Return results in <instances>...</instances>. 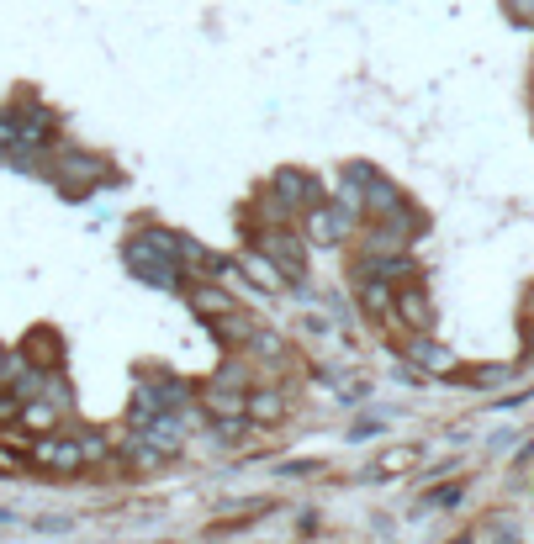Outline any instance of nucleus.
<instances>
[{
	"mask_svg": "<svg viewBox=\"0 0 534 544\" xmlns=\"http://www.w3.org/2000/svg\"><path fill=\"white\" fill-rule=\"evenodd\" d=\"M22 418H27V428H53V423H59V412H53V407H43V402H38V407H27Z\"/></svg>",
	"mask_w": 534,
	"mask_h": 544,
	"instance_id": "nucleus-17",
	"label": "nucleus"
},
{
	"mask_svg": "<svg viewBox=\"0 0 534 544\" xmlns=\"http://www.w3.org/2000/svg\"><path fill=\"white\" fill-rule=\"evenodd\" d=\"M260 254H265V259H275L286 280H302V243L291 238V233H281V228L260 233Z\"/></svg>",
	"mask_w": 534,
	"mask_h": 544,
	"instance_id": "nucleus-2",
	"label": "nucleus"
},
{
	"mask_svg": "<svg viewBox=\"0 0 534 544\" xmlns=\"http://www.w3.org/2000/svg\"><path fill=\"white\" fill-rule=\"evenodd\" d=\"M75 444H80V460L90 465V460H106V439L101 434H75Z\"/></svg>",
	"mask_w": 534,
	"mask_h": 544,
	"instance_id": "nucleus-15",
	"label": "nucleus"
},
{
	"mask_svg": "<svg viewBox=\"0 0 534 544\" xmlns=\"http://www.w3.org/2000/svg\"><path fill=\"white\" fill-rule=\"evenodd\" d=\"M302 233L312 238V243H339L344 233H349V222L334 212V206H307V222H302Z\"/></svg>",
	"mask_w": 534,
	"mask_h": 544,
	"instance_id": "nucleus-4",
	"label": "nucleus"
},
{
	"mask_svg": "<svg viewBox=\"0 0 534 544\" xmlns=\"http://www.w3.org/2000/svg\"><path fill=\"white\" fill-rule=\"evenodd\" d=\"M360 302L371 317H392L397 307V286H386V280H360Z\"/></svg>",
	"mask_w": 534,
	"mask_h": 544,
	"instance_id": "nucleus-9",
	"label": "nucleus"
},
{
	"mask_svg": "<svg viewBox=\"0 0 534 544\" xmlns=\"http://www.w3.org/2000/svg\"><path fill=\"white\" fill-rule=\"evenodd\" d=\"M418 460H423V455H418L413 444H397V449H386V455L371 465V471H365V481H381V476H402V471H413Z\"/></svg>",
	"mask_w": 534,
	"mask_h": 544,
	"instance_id": "nucleus-6",
	"label": "nucleus"
},
{
	"mask_svg": "<svg viewBox=\"0 0 534 544\" xmlns=\"http://www.w3.org/2000/svg\"><path fill=\"white\" fill-rule=\"evenodd\" d=\"M413 354H418V360L429 365V370H455V354H450V349H434L429 339H418V344H413Z\"/></svg>",
	"mask_w": 534,
	"mask_h": 544,
	"instance_id": "nucleus-13",
	"label": "nucleus"
},
{
	"mask_svg": "<svg viewBox=\"0 0 534 544\" xmlns=\"http://www.w3.org/2000/svg\"><path fill=\"white\" fill-rule=\"evenodd\" d=\"M529 349H534V328H529Z\"/></svg>",
	"mask_w": 534,
	"mask_h": 544,
	"instance_id": "nucleus-19",
	"label": "nucleus"
},
{
	"mask_svg": "<svg viewBox=\"0 0 534 544\" xmlns=\"http://www.w3.org/2000/svg\"><path fill=\"white\" fill-rule=\"evenodd\" d=\"M27 460H32V455H11V449H0V471H16V476H22Z\"/></svg>",
	"mask_w": 534,
	"mask_h": 544,
	"instance_id": "nucleus-18",
	"label": "nucleus"
},
{
	"mask_svg": "<svg viewBox=\"0 0 534 544\" xmlns=\"http://www.w3.org/2000/svg\"><path fill=\"white\" fill-rule=\"evenodd\" d=\"M244 418H254V423H281L286 418V397H281V391H249Z\"/></svg>",
	"mask_w": 534,
	"mask_h": 544,
	"instance_id": "nucleus-8",
	"label": "nucleus"
},
{
	"mask_svg": "<svg viewBox=\"0 0 534 544\" xmlns=\"http://www.w3.org/2000/svg\"><path fill=\"white\" fill-rule=\"evenodd\" d=\"M244 275H249L254 286H260V291H281V286H286V275L275 270L265 254H249V259H244Z\"/></svg>",
	"mask_w": 534,
	"mask_h": 544,
	"instance_id": "nucleus-10",
	"label": "nucleus"
},
{
	"mask_svg": "<svg viewBox=\"0 0 534 544\" xmlns=\"http://www.w3.org/2000/svg\"><path fill=\"white\" fill-rule=\"evenodd\" d=\"M397 317H402V323H408V328L418 333V339L434 328V307H429V296H423V286H418V280H413V286H402V291H397Z\"/></svg>",
	"mask_w": 534,
	"mask_h": 544,
	"instance_id": "nucleus-3",
	"label": "nucleus"
},
{
	"mask_svg": "<svg viewBox=\"0 0 534 544\" xmlns=\"http://www.w3.org/2000/svg\"><path fill=\"white\" fill-rule=\"evenodd\" d=\"M201 402H207L212 418H244V407H249V391H228V386H212V391H201Z\"/></svg>",
	"mask_w": 534,
	"mask_h": 544,
	"instance_id": "nucleus-5",
	"label": "nucleus"
},
{
	"mask_svg": "<svg viewBox=\"0 0 534 544\" xmlns=\"http://www.w3.org/2000/svg\"><path fill=\"white\" fill-rule=\"evenodd\" d=\"M191 302H196L201 317H223V312H233V296H223L217 286H207V280H201V286H191Z\"/></svg>",
	"mask_w": 534,
	"mask_h": 544,
	"instance_id": "nucleus-11",
	"label": "nucleus"
},
{
	"mask_svg": "<svg viewBox=\"0 0 534 544\" xmlns=\"http://www.w3.org/2000/svg\"><path fill=\"white\" fill-rule=\"evenodd\" d=\"M32 465H43V471H59V476H75V471H85L75 434H59V439L48 434V439H38V444H32Z\"/></svg>",
	"mask_w": 534,
	"mask_h": 544,
	"instance_id": "nucleus-1",
	"label": "nucleus"
},
{
	"mask_svg": "<svg viewBox=\"0 0 534 544\" xmlns=\"http://www.w3.org/2000/svg\"><path fill=\"white\" fill-rule=\"evenodd\" d=\"M27 344H32V360H38V370H48V365H53V349H48V344H53V333H48V328H38Z\"/></svg>",
	"mask_w": 534,
	"mask_h": 544,
	"instance_id": "nucleus-14",
	"label": "nucleus"
},
{
	"mask_svg": "<svg viewBox=\"0 0 534 544\" xmlns=\"http://www.w3.org/2000/svg\"><path fill=\"white\" fill-rule=\"evenodd\" d=\"M249 349H254V354H260V360H275V354H281L286 344H281V339H275V333H265V328H260V333H254V339H249Z\"/></svg>",
	"mask_w": 534,
	"mask_h": 544,
	"instance_id": "nucleus-16",
	"label": "nucleus"
},
{
	"mask_svg": "<svg viewBox=\"0 0 534 544\" xmlns=\"http://www.w3.org/2000/svg\"><path fill=\"white\" fill-rule=\"evenodd\" d=\"M6 518H11V513H0V523H6Z\"/></svg>",
	"mask_w": 534,
	"mask_h": 544,
	"instance_id": "nucleus-20",
	"label": "nucleus"
},
{
	"mask_svg": "<svg viewBox=\"0 0 534 544\" xmlns=\"http://www.w3.org/2000/svg\"><path fill=\"white\" fill-rule=\"evenodd\" d=\"M212 333H217L223 344L238 349V344H249L260 328H254V317H244V312H223V317H212Z\"/></svg>",
	"mask_w": 534,
	"mask_h": 544,
	"instance_id": "nucleus-7",
	"label": "nucleus"
},
{
	"mask_svg": "<svg viewBox=\"0 0 534 544\" xmlns=\"http://www.w3.org/2000/svg\"><path fill=\"white\" fill-rule=\"evenodd\" d=\"M397 206H402V196H397L386 180H365V212H386V217H397Z\"/></svg>",
	"mask_w": 534,
	"mask_h": 544,
	"instance_id": "nucleus-12",
	"label": "nucleus"
}]
</instances>
